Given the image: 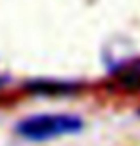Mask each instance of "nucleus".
I'll return each mask as SVG.
<instances>
[{
    "label": "nucleus",
    "instance_id": "nucleus-3",
    "mask_svg": "<svg viewBox=\"0 0 140 146\" xmlns=\"http://www.w3.org/2000/svg\"><path fill=\"white\" fill-rule=\"evenodd\" d=\"M27 88H31L33 92L38 94H71L79 90V85L69 83V81H35L27 85Z\"/></svg>",
    "mask_w": 140,
    "mask_h": 146
},
{
    "label": "nucleus",
    "instance_id": "nucleus-2",
    "mask_svg": "<svg viewBox=\"0 0 140 146\" xmlns=\"http://www.w3.org/2000/svg\"><path fill=\"white\" fill-rule=\"evenodd\" d=\"M111 73L115 75V83L121 90H127V92L140 90V58L129 60L127 64L113 69Z\"/></svg>",
    "mask_w": 140,
    "mask_h": 146
},
{
    "label": "nucleus",
    "instance_id": "nucleus-1",
    "mask_svg": "<svg viewBox=\"0 0 140 146\" xmlns=\"http://www.w3.org/2000/svg\"><path fill=\"white\" fill-rule=\"evenodd\" d=\"M83 127H85L83 119L71 113H38L21 119L15 131L27 140L42 142L65 135H77L83 131Z\"/></svg>",
    "mask_w": 140,
    "mask_h": 146
}]
</instances>
